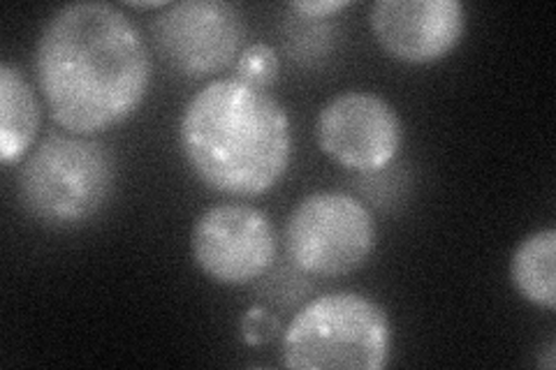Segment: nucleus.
Wrapping results in <instances>:
<instances>
[{
    "label": "nucleus",
    "instance_id": "nucleus-15",
    "mask_svg": "<svg viewBox=\"0 0 556 370\" xmlns=\"http://www.w3.org/2000/svg\"><path fill=\"white\" fill-rule=\"evenodd\" d=\"M130 8H137V10H153V8H169V3H165V0H155V3H130Z\"/></svg>",
    "mask_w": 556,
    "mask_h": 370
},
{
    "label": "nucleus",
    "instance_id": "nucleus-5",
    "mask_svg": "<svg viewBox=\"0 0 556 370\" xmlns=\"http://www.w3.org/2000/svg\"><path fill=\"white\" fill-rule=\"evenodd\" d=\"M286 251L302 273L341 278L355 273L376 251L378 229L371 210L345 192H313L292 208L286 222Z\"/></svg>",
    "mask_w": 556,
    "mask_h": 370
},
{
    "label": "nucleus",
    "instance_id": "nucleus-9",
    "mask_svg": "<svg viewBox=\"0 0 556 370\" xmlns=\"http://www.w3.org/2000/svg\"><path fill=\"white\" fill-rule=\"evenodd\" d=\"M376 42L408 65L443 61L466 33V10L457 0H378L369 12Z\"/></svg>",
    "mask_w": 556,
    "mask_h": 370
},
{
    "label": "nucleus",
    "instance_id": "nucleus-14",
    "mask_svg": "<svg viewBox=\"0 0 556 370\" xmlns=\"http://www.w3.org/2000/svg\"><path fill=\"white\" fill-rule=\"evenodd\" d=\"M348 5H351L348 0H294V3H290V10L304 16V20H327V16L339 14Z\"/></svg>",
    "mask_w": 556,
    "mask_h": 370
},
{
    "label": "nucleus",
    "instance_id": "nucleus-6",
    "mask_svg": "<svg viewBox=\"0 0 556 370\" xmlns=\"http://www.w3.org/2000/svg\"><path fill=\"white\" fill-rule=\"evenodd\" d=\"M278 253L274 222L251 204L206 208L190 232L195 267L218 285L241 288L263 278Z\"/></svg>",
    "mask_w": 556,
    "mask_h": 370
},
{
    "label": "nucleus",
    "instance_id": "nucleus-1",
    "mask_svg": "<svg viewBox=\"0 0 556 370\" xmlns=\"http://www.w3.org/2000/svg\"><path fill=\"white\" fill-rule=\"evenodd\" d=\"M35 75L63 130L93 137L128 120L151 86V56L139 28L110 3H70L45 24Z\"/></svg>",
    "mask_w": 556,
    "mask_h": 370
},
{
    "label": "nucleus",
    "instance_id": "nucleus-10",
    "mask_svg": "<svg viewBox=\"0 0 556 370\" xmlns=\"http://www.w3.org/2000/svg\"><path fill=\"white\" fill-rule=\"evenodd\" d=\"M40 128V102L12 63L0 65V161L24 163Z\"/></svg>",
    "mask_w": 556,
    "mask_h": 370
},
{
    "label": "nucleus",
    "instance_id": "nucleus-3",
    "mask_svg": "<svg viewBox=\"0 0 556 370\" xmlns=\"http://www.w3.org/2000/svg\"><path fill=\"white\" fill-rule=\"evenodd\" d=\"M116 183L112 151L98 139L51 135L35 146L16 176L26 214L47 227H77L108 206Z\"/></svg>",
    "mask_w": 556,
    "mask_h": 370
},
{
    "label": "nucleus",
    "instance_id": "nucleus-13",
    "mask_svg": "<svg viewBox=\"0 0 556 370\" xmlns=\"http://www.w3.org/2000/svg\"><path fill=\"white\" fill-rule=\"evenodd\" d=\"M278 329H281V327H278L276 317L269 310L255 306L247 315H243L241 339L247 341L249 345H265V343L276 339Z\"/></svg>",
    "mask_w": 556,
    "mask_h": 370
},
{
    "label": "nucleus",
    "instance_id": "nucleus-12",
    "mask_svg": "<svg viewBox=\"0 0 556 370\" xmlns=\"http://www.w3.org/2000/svg\"><path fill=\"white\" fill-rule=\"evenodd\" d=\"M278 69H281V63H278L276 49L265 42H255L241 49L237 59V79L260 88V91H267V88L276 84Z\"/></svg>",
    "mask_w": 556,
    "mask_h": 370
},
{
    "label": "nucleus",
    "instance_id": "nucleus-11",
    "mask_svg": "<svg viewBox=\"0 0 556 370\" xmlns=\"http://www.w3.org/2000/svg\"><path fill=\"white\" fill-rule=\"evenodd\" d=\"M515 292L535 308H556V232L552 227L529 234L510 259Z\"/></svg>",
    "mask_w": 556,
    "mask_h": 370
},
{
    "label": "nucleus",
    "instance_id": "nucleus-8",
    "mask_svg": "<svg viewBox=\"0 0 556 370\" xmlns=\"http://www.w3.org/2000/svg\"><path fill=\"white\" fill-rule=\"evenodd\" d=\"M316 139L329 161L343 169L374 174L394 163L404 130L388 100L369 91H345L320 110Z\"/></svg>",
    "mask_w": 556,
    "mask_h": 370
},
{
    "label": "nucleus",
    "instance_id": "nucleus-7",
    "mask_svg": "<svg viewBox=\"0 0 556 370\" xmlns=\"http://www.w3.org/2000/svg\"><path fill=\"white\" fill-rule=\"evenodd\" d=\"M243 16L223 0L169 3L153 22V40L161 56L190 79H204L230 67L243 44Z\"/></svg>",
    "mask_w": 556,
    "mask_h": 370
},
{
    "label": "nucleus",
    "instance_id": "nucleus-2",
    "mask_svg": "<svg viewBox=\"0 0 556 370\" xmlns=\"http://www.w3.org/2000/svg\"><path fill=\"white\" fill-rule=\"evenodd\" d=\"M179 146L208 190L241 200L263 197L290 167V120L267 91L237 77L214 79L184 107Z\"/></svg>",
    "mask_w": 556,
    "mask_h": 370
},
{
    "label": "nucleus",
    "instance_id": "nucleus-4",
    "mask_svg": "<svg viewBox=\"0 0 556 370\" xmlns=\"http://www.w3.org/2000/svg\"><path fill=\"white\" fill-rule=\"evenodd\" d=\"M390 355L386 308L357 292L316 296L283 333V366L292 370H380Z\"/></svg>",
    "mask_w": 556,
    "mask_h": 370
}]
</instances>
